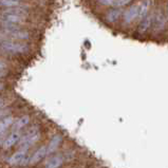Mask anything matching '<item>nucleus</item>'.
<instances>
[{"label":"nucleus","instance_id":"13","mask_svg":"<svg viewBox=\"0 0 168 168\" xmlns=\"http://www.w3.org/2000/svg\"><path fill=\"white\" fill-rule=\"evenodd\" d=\"M151 4H152V0H143L141 2V4L139 6V15H138V18L140 19V21L148 15V12H149L151 8Z\"/></svg>","mask_w":168,"mask_h":168},{"label":"nucleus","instance_id":"2","mask_svg":"<svg viewBox=\"0 0 168 168\" xmlns=\"http://www.w3.org/2000/svg\"><path fill=\"white\" fill-rule=\"evenodd\" d=\"M0 49L2 51L10 52V53H25L28 51V45L19 44V42L12 41V40L2 39L0 42Z\"/></svg>","mask_w":168,"mask_h":168},{"label":"nucleus","instance_id":"7","mask_svg":"<svg viewBox=\"0 0 168 168\" xmlns=\"http://www.w3.org/2000/svg\"><path fill=\"white\" fill-rule=\"evenodd\" d=\"M1 34L10 36L11 38H16V39H28L30 37L29 32L21 30V29H18V30H6V29H3Z\"/></svg>","mask_w":168,"mask_h":168},{"label":"nucleus","instance_id":"18","mask_svg":"<svg viewBox=\"0 0 168 168\" xmlns=\"http://www.w3.org/2000/svg\"><path fill=\"white\" fill-rule=\"evenodd\" d=\"M131 1H132V0H114L112 6H114V8H116V9L123 8V6H127V4L130 3Z\"/></svg>","mask_w":168,"mask_h":168},{"label":"nucleus","instance_id":"23","mask_svg":"<svg viewBox=\"0 0 168 168\" xmlns=\"http://www.w3.org/2000/svg\"><path fill=\"white\" fill-rule=\"evenodd\" d=\"M3 88H4V84L3 83H0V91H1Z\"/></svg>","mask_w":168,"mask_h":168},{"label":"nucleus","instance_id":"12","mask_svg":"<svg viewBox=\"0 0 168 168\" xmlns=\"http://www.w3.org/2000/svg\"><path fill=\"white\" fill-rule=\"evenodd\" d=\"M152 15H147L145 18H143L139 23L138 27V32L139 34H145L148 30L150 29V27L152 25Z\"/></svg>","mask_w":168,"mask_h":168},{"label":"nucleus","instance_id":"1","mask_svg":"<svg viewBox=\"0 0 168 168\" xmlns=\"http://www.w3.org/2000/svg\"><path fill=\"white\" fill-rule=\"evenodd\" d=\"M40 138V131L37 127H33L31 128L28 132H25L23 135H21L20 140H19V147L20 149H29L33 144L39 140Z\"/></svg>","mask_w":168,"mask_h":168},{"label":"nucleus","instance_id":"6","mask_svg":"<svg viewBox=\"0 0 168 168\" xmlns=\"http://www.w3.org/2000/svg\"><path fill=\"white\" fill-rule=\"evenodd\" d=\"M0 19L8 22L16 23V25H21L25 21V17L21 15H16V14L11 13H4V12H0Z\"/></svg>","mask_w":168,"mask_h":168},{"label":"nucleus","instance_id":"21","mask_svg":"<svg viewBox=\"0 0 168 168\" xmlns=\"http://www.w3.org/2000/svg\"><path fill=\"white\" fill-rule=\"evenodd\" d=\"M6 64H4L3 61H0V70H4V69H6Z\"/></svg>","mask_w":168,"mask_h":168},{"label":"nucleus","instance_id":"4","mask_svg":"<svg viewBox=\"0 0 168 168\" xmlns=\"http://www.w3.org/2000/svg\"><path fill=\"white\" fill-rule=\"evenodd\" d=\"M20 138H21L20 131L13 130L6 139H4L3 143H2V146H3L4 149H10V148L14 147V146L18 143L19 140H20Z\"/></svg>","mask_w":168,"mask_h":168},{"label":"nucleus","instance_id":"16","mask_svg":"<svg viewBox=\"0 0 168 168\" xmlns=\"http://www.w3.org/2000/svg\"><path fill=\"white\" fill-rule=\"evenodd\" d=\"M121 15H122V11H121V10L113 9V10H110V11L107 13L106 19H107L108 21H109V22L113 23V22H115V21L119 20V18L121 17Z\"/></svg>","mask_w":168,"mask_h":168},{"label":"nucleus","instance_id":"11","mask_svg":"<svg viewBox=\"0 0 168 168\" xmlns=\"http://www.w3.org/2000/svg\"><path fill=\"white\" fill-rule=\"evenodd\" d=\"M64 158L62 154H55L52 155L48 162L45 163V168H59L64 164Z\"/></svg>","mask_w":168,"mask_h":168},{"label":"nucleus","instance_id":"3","mask_svg":"<svg viewBox=\"0 0 168 168\" xmlns=\"http://www.w3.org/2000/svg\"><path fill=\"white\" fill-rule=\"evenodd\" d=\"M166 18H165L164 14H163L162 11H160V10H158L157 12H155L154 16L152 17V23H153V31H154L155 33H161L163 32V31L165 30V28H166Z\"/></svg>","mask_w":168,"mask_h":168},{"label":"nucleus","instance_id":"5","mask_svg":"<svg viewBox=\"0 0 168 168\" xmlns=\"http://www.w3.org/2000/svg\"><path fill=\"white\" fill-rule=\"evenodd\" d=\"M28 155L27 149H20L18 150L17 152H15L14 154H12L11 157L9 158L8 163L11 166H16V165H22V163L25 162V158Z\"/></svg>","mask_w":168,"mask_h":168},{"label":"nucleus","instance_id":"14","mask_svg":"<svg viewBox=\"0 0 168 168\" xmlns=\"http://www.w3.org/2000/svg\"><path fill=\"white\" fill-rule=\"evenodd\" d=\"M31 119L29 115H22V116H20L19 119H17L16 121H14L13 123V130H20V129L25 128V126H28L29 123H30Z\"/></svg>","mask_w":168,"mask_h":168},{"label":"nucleus","instance_id":"17","mask_svg":"<svg viewBox=\"0 0 168 168\" xmlns=\"http://www.w3.org/2000/svg\"><path fill=\"white\" fill-rule=\"evenodd\" d=\"M0 6L3 9L21 8V3L20 1H15V0H0Z\"/></svg>","mask_w":168,"mask_h":168},{"label":"nucleus","instance_id":"24","mask_svg":"<svg viewBox=\"0 0 168 168\" xmlns=\"http://www.w3.org/2000/svg\"><path fill=\"white\" fill-rule=\"evenodd\" d=\"M167 14H168V3H167Z\"/></svg>","mask_w":168,"mask_h":168},{"label":"nucleus","instance_id":"15","mask_svg":"<svg viewBox=\"0 0 168 168\" xmlns=\"http://www.w3.org/2000/svg\"><path fill=\"white\" fill-rule=\"evenodd\" d=\"M14 117L13 116H4L2 119H0V132H6V130L14 123Z\"/></svg>","mask_w":168,"mask_h":168},{"label":"nucleus","instance_id":"25","mask_svg":"<svg viewBox=\"0 0 168 168\" xmlns=\"http://www.w3.org/2000/svg\"><path fill=\"white\" fill-rule=\"evenodd\" d=\"M15 1H20V0H15Z\"/></svg>","mask_w":168,"mask_h":168},{"label":"nucleus","instance_id":"19","mask_svg":"<svg viewBox=\"0 0 168 168\" xmlns=\"http://www.w3.org/2000/svg\"><path fill=\"white\" fill-rule=\"evenodd\" d=\"M98 2H100V3H102L103 6H112V4H113L114 0H98Z\"/></svg>","mask_w":168,"mask_h":168},{"label":"nucleus","instance_id":"22","mask_svg":"<svg viewBox=\"0 0 168 168\" xmlns=\"http://www.w3.org/2000/svg\"><path fill=\"white\" fill-rule=\"evenodd\" d=\"M3 106H4V100H2V98H0V109H1Z\"/></svg>","mask_w":168,"mask_h":168},{"label":"nucleus","instance_id":"10","mask_svg":"<svg viewBox=\"0 0 168 168\" xmlns=\"http://www.w3.org/2000/svg\"><path fill=\"white\" fill-rule=\"evenodd\" d=\"M139 15V6L138 4H133L130 8L127 10L124 13V22L129 25L134 20L135 18H138Z\"/></svg>","mask_w":168,"mask_h":168},{"label":"nucleus","instance_id":"8","mask_svg":"<svg viewBox=\"0 0 168 168\" xmlns=\"http://www.w3.org/2000/svg\"><path fill=\"white\" fill-rule=\"evenodd\" d=\"M47 155V146H41L40 148H38L32 154V157H30L29 160V165H35L37 163H39L40 161H42Z\"/></svg>","mask_w":168,"mask_h":168},{"label":"nucleus","instance_id":"9","mask_svg":"<svg viewBox=\"0 0 168 168\" xmlns=\"http://www.w3.org/2000/svg\"><path fill=\"white\" fill-rule=\"evenodd\" d=\"M62 136L61 134H55L53 138L51 139V141H50L49 145H48L47 147V155L48 154H52V153H54L55 151L59 148V146L61 145L62 143Z\"/></svg>","mask_w":168,"mask_h":168},{"label":"nucleus","instance_id":"20","mask_svg":"<svg viewBox=\"0 0 168 168\" xmlns=\"http://www.w3.org/2000/svg\"><path fill=\"white\" fill-rule=\"evenodd\" d=\"M4 139H6V132H0V145H2Z\"/></svg>","mask_w":168,"mask_h":168}]
</instances>
